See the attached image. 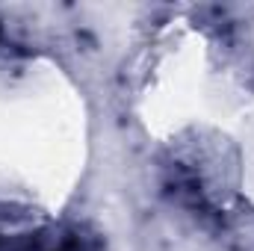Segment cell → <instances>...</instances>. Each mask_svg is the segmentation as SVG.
I'll return each instance as SVG.
<instances>
[{
	"label": "cell",
	"mask_w": 254,
	"mask_h": 251,
	"mask_svg": "<svg viewBox=\"0 0 254 251\" xmlns=\"http://www.w3.org/2000/svg\"><path fill=\"white\" fill-rule=\"evenodd\" d=\"M57 251H95V249L89 246V240H86V237H68V240L60 243V249H57Z\"/></svg>",
	"instance_id": "1"
}]
</instances>
